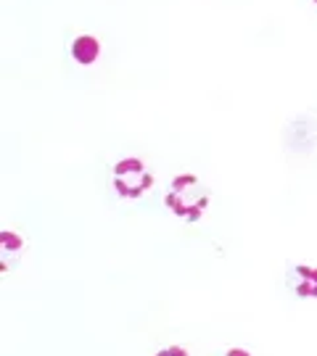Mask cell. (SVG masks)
Returning a JSON list of instances; mask_svg holds the SVG:
<instances>
[{"instance_id":"obj_1","label":"cell","mask_w":317,"mask_h":356,"mask_svg":"<svg viewBox=\"0 0 317 356\" xmlns=\"http://www.w3.org/2000/svg\"><path fill=\"white\" fill-rule=\"evenodd\" d=\"M148 185H151V175L143 169L140 161L130 159L116 166V188L122 195H140Z\"/></svg>"},{"instance_id":"obj_2","label":"cell","mask_w":317,"mask_h":356,"mask_svg":"<svg viewBox=\"0 0 317 356\" xmlns=\"http://www.w3.org/2000/svg\"><path fill=\"white\" fill-rule=\"evenodd\" d=\"M98 42H95V38H79L75 42V58L79 61V64H93L95 58H98Z\"/></svg>"},{"instance_id":"obj_3","label":"cell","mask_w":317,"mask_h":356,"mask_svg":"<svg viewBox=\"0 0 317 356\" xmlns=\"http://www.w3.org/2000/svg\"><path fill=\"white\" fill-rule=\"evenodd\" d=\"M156 356H188L183 348H164V351H159Z\"/></svg>"},{"instance_id":"obj_4","label":"cell","mask_w":317,"mask_h":356,"mask_svg":"<svg viewBox=\"0 0 317 356\" xmlns=\"http://www.w3.org/2000/svg\"><path fill=\"white\" fill-rule=\"evenodd\" d=\"M225 356H249V351H241V348H233V351H228Z\"/></svg>"}]
</instances>
